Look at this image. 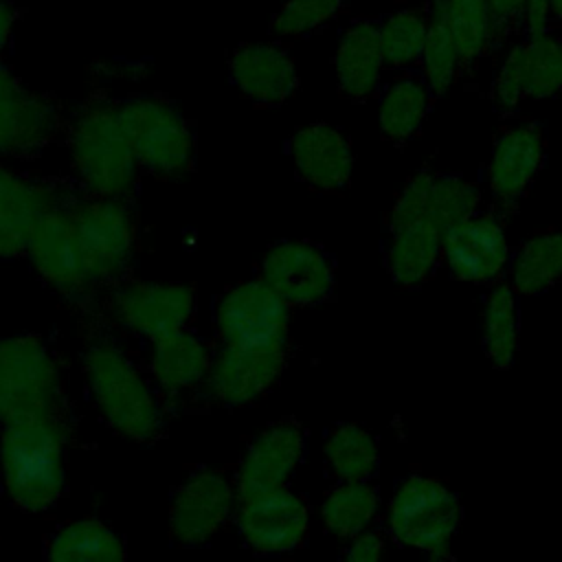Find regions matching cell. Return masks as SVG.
Wrapping results in <instances>:
<instances>
[{
	"label": "cell",
	"mask_w": 562,
	"mask_h": 562,
	"mask_svg": "<svg viewBox=\"0 0 562 562\" xmlns=\"http://www.w3.org/2000/svg\"><path fill=\"white\" fill-rule=\"evenodd\" d=\"M347 0H285L270 20L277 37H303L329 22L345 9Z\"/></svg>",
	"instance_id": "obj_36"
},
{
	"label": "cell",
	"mask_w": 562,
	"mask_h": 562,
	"mask_svg": "<svg viewBox=\"0 0 562 562\" xmlns=\"http://www.w3.org/2000/svg\"><path fill=\"white\" fill-rule=\"evenodd\" d=\"M441 259L459 281H496L509 259V244L501 215L479 211L448 228L441 237Z\"/></svg>",
	"instance_id": "obj_14"
},
{
	"label": "cell",
	"mask_w": 562,
	"mask_h": 562,
	"mask_svg": "<svg viewBox=\"0 0 562 562\" xmlns=\"http://www.w3.org/2000/svg\"><path fill=\"white\" fill-rule=\"evenodd\" d=\"M479 206L481 189L474 182L454 173L435 171L428 195V213L443 233L479 213Z\"/></svg>",
	"instance_id": "obj_35"
},
{
	"label": "cell",
	"mask_w": 562,
	"mask_h": 562,
	"mask_svg": "<svg viewBox=\"0 0 562 562\" xmlns=\"http://www.w3.org/2000/svg\"><path fill=\"white\" fill-rule=\"evenodd\" d=\"M46 562H127L121 536L97 518L64 522L48 540Z\"/></svg>",
	"instance_id": "obj_25"
},
{
	"label": "cell",
	"mask_w": 562,
	"mask_h": 562,
	"mask_svg": "<svg viewBox=\"0 0 562 562\" xmlns=\"http://www.w3.org/2000/svg\"><path fill=\"white\" fill-rule=\"evenodd\" d=\"M59 108L22 83L0 90V160L37 151L59 130Z\"/></svg>",
	"instance_id": "obj_22"
},
{
	"label": "cell",
	"mask_w": 562,
	"mask_h": 562,
	"mask_svg": "<svg viewBox=\"0 0 562 562\" xmlns=\"http://www.w3.org/2000/svg\"><path fill=\"white\" fill-rule=\"evenodd\" d=\"M119 119L140 171L182 178L195 158V138L184 114L160 97H132L116 103Z\"/></svg>",
	"instance_id": "obj_5"
},
{
	"label": "cell",
	"mask_w": 562,
	"mask_h": 562,
	"mask_svg": "<svg viewBox=\"0 0 562 562\" xmlns=\"http://www.w3.org/2000/svg\"><path fill=\"white\" fill-rule=\"evenodd\" d=\"M490 2V13H492V31L494 37L516 18L520 20V13L527 4V0H487Z\"/></svg>",
	"instance_id": "obj_40"
},
{
	"label": "cell",
	"mask_w": 562,
	"mask_h": 562,
	"mask_svg": "<svg viewBox=\"0 0 562 562\" xmlns=\"http://www.w3.org/2000/svg\"><path fill=\"white\" fill-rule=\"evenodd\" d=\"M235 507V485L217 470H198L171 498L169 533L182 547L204 544L226 525Z\"/></svg>",
	"instance_id": "obj_12"
},
{
	"label": "cell",
	"mask_w": 562,
	"mask_h": 562,
	"mask_svg": "<svg viewBox=\"0 0 562 562\" xmlns=\"http://www.w3.org/2000/svg\"><path fill=\"white\" fill-rule=\"evenodd\" d=\"M520 20L527 29L529 37L542 35V33H551V22H553V13H551V4L549 0H527Z\"/></svg>",
	"instance_id": "obj_39"
},
{
	"label": "cell",
	"mask_w": 562,
	"mask_h": 562,
	"mask_svg": "<svg viewBox=\"0 0 562 562\" xmlns=\"http://www.w3.org/2000/svg\"><path fill=\"white\" fill-rule=\"evenodd\" d=\"M83 375L101 419L132 441H151L162 428V411L149 380L110 340L83 351Z\"/></svg>",
	"instance_id": "obj_3"
},
{
	"label": "cell",
	"mask_w": 562,
	"mask_h": 562,
	"mask_svg": "<svg viewBox=\"0 0 562 562\" xmlns=\"http://www.w3.org/2000/svg\"><path fill=\"white\" fill-rule=\"evenodd\" d=\"M428 29V11L422 7H406L382 22H378L380 31V50L386 68H406L422 59L424 42Z\"/></svg>",
	"instance_id": "obj_32"
},
{
	"label": "cell",
	"mask_w": 562,
	"mask_h": 562,
	"mask_svg": "<svg viewBox=\"0 0 562 562\" xmlns=\"http://www.w3.org/2000/svg\"><path fill=\"white\" fill-rule=\"evenodd\" d=\"M448 29L452 33L459 64L468 68L494 40L487 0H443Z\"/></svg>",
	"instance_id": "obj_33"
},
{
	"label": "cell",
	"mask_w": 562,
	"mask_h": 562,
	"mask_svg": "<svg viewBox=\"0 0 562 562\" xmlns=\"http://www.w3.org/2000/svg\"><path fill=\"white\" fill-rule=\"evenodd\" d=\"M443 231L432 222L428 204L413 195H397L389 213L386 270L400 288L428 281L441 259Z\"/></svg>",
	"instance_id": "obj_10"
},
{
	"label": "cell",
	"mask_w": 562,
	"mask_h": 562,
	"mask_svg": "<svg viewBox=\"0 0 562 562\" xmlns=\"http://www.w3.org/2000/svg\"><path fill=\"white\" fill-rule=\"evenodd\" d=\"M382 558H384L382 536L375 531H364L351 540V544L342 555V562H382Z\"/></svg>",
	"instance_id": "obj_38"
},
{
	"label": "cell",
	"mask_w": 562,
	"mask_h": 562,
	"mask_svg": "<svg viewBox=\"0 0 562 562\" xmlns=\"http://www.w3.org/2000/svg\"><path fill=\"white\" fill-rule=\"evenodd\" d=\"M92 285L116 283L136 252V222L125 200L86 198L68 206Z\"/></svg>",
	"instance_id": "obj_7"
},
{
	"label": "cell",
	"mask_w": 562,
	"mask_h": 562,
	"mask_svg": "<svg viewBox=\"0 0 562 562\" xmlns=\"http://www.w3.org/2000/svg\"><path fill=\"white\" fill-rule=\"evenodd\" d=\"M549 4H551V13H553V18L558 20V24L562 26V0H549Z\"/></svg>",
	"instance_id": "obj_42"
},
{
	"label": "cell",
	"mask_w": 562,
	"mask_h": 562,
	"mask_svg": "<svg viewBox=\"0 0 562 562\" xmlns=\"http://www.w3.org/2000/svg\"><path fill=\"white\" fill-rule=\"evenodd\" d=\"M525 97L549 99L562 90V37L542 33L522 42Z\"/></svg>",
	"instance_id": "obj_34"
},
{
	"label": "cell",
	"mask_w": 562,
	"mask_h": 562,
	"mask_svg": "<svg viewBox=\"0 0 562 562\" xmlns=\"http://www.w3.org/2000/svg\"><path fill=\"white\" fill-rule=\"evenodd\" d=\"M259 279L288 307H312L329 299L336 270L334 261L318 244L283 239L266 250Z\"/></svg>",
	"instance_id": "obj_11"
},
{
	"label": "cell",
	"mask_w": 562,
	"mask_h": 562,
	"mask_svg": "<svg viewBox=\"0 0 562 562\" xmlns=\"http://www.w3.org/2000/svg\"><path fill=\"white\" fill-rule=\"evenodd\" d=\"M294 173L310 189L338 193L347 189L353 173V149L349 138L329 123L299 127L290 138Z\"/></svg>",
	"instance_id": "obj_20"
},
{
	"label": "cell",
	"mask_w": 562,
	"mask_h": 562,
	"mask_svg": "<svg viewBox=\"0 0 562 562\" xmlns=\"http://www.w3.org/2000/svg\"><path fill=\"white\" fill-rule=\"evenodd\" d=\"M108 310L123 329L154 342L187 329L195 314V290L169 281L119 283Z\"/></svg>",
	"instance_id": "obj_8"
},
{
	"label": "cell",
	"mask_w": 562,
	"mask_h": 562,
	"mask_svg": "<svg viewBox=\"0 0 562 562\" xmlns=\"http://www.w3.org/2000/svg\"><path fill=\"white\" fill-rule=\"evenodd\" d=\"M305 452V435L294 422H279L248 446L235 476L237 503L285 487Z\"/></svg>",
	"instance_id": "obj_18"
},
{
	"label": "cell",
	"mask_w": 562,
	"mask_h": 562,
	"mask_svg": "<svg viewBox=\"0 0 562 562\" xmlns=\"http://www.w3.org/2000/svg\"><path fill=\"white\" fill-rule=\"evenodd\" d=\"M323 454L329 472L340 483L369 481L380 465V446L375 437L358 424L336 426L327 435Z\"/></svg>",
	"instance_id": "obj_30"
},
{
	"label": "cell",
	"mask_w": 562,
	"mask_h": 562,
	"mask_svg": "<svg viewBox=\"0 0 562 562\" xmlns=\"http://www.w3.org/2000/svg\"><path fill=\"white\" fill-rule=\"evenodd\" d=\"M233 86L257 105H281L299 88V72L290 50L277 42L239 44L228 57Z\"/></svg>",
	"instance_id": "obj_19"
},
{
	"label": "cell",
	"mask_w": 562,
	"mask_h": 562,
	"mask_svg": "<svg viewBox=\"0 0 562 562\" xmlns=\"http://www.w3.org/2000/svg\"><path fill=\"white\" fill-rule=\"evenodd\" d=\"M215 329L222 345L285 347L290 307L261 279L244 281L222 294Z\"/></svg>",
	"instance_id": "obj_9"
},
{
	"label": "cell",
	"mask_w": 562,
	"mask_h": 562,
	"mask_svg": "<svg viewBox=\"0 0 562 562\" xmlns=\"http://www.w3.org/2000/svg\"><path fill=\"white\" fill-rule=\"evenodd\" d=\"M55 206L53 187L0 162V257L24 255L35 226Z\"/></svg>",
	"instance_id": "obj_21"
},
{
	"label": "cell",
	"mask_w": 562,
	"mask_h": 562,
	"mask_svg": "<svg viewBox=\"0 0 562 562\" xmlns=\"http://www.w3.org/2000/svg\"><path fill=\"white\" fill-rule=\"evenodd\" d=\"M24 255L31 259L35 272L59 294L77 296L92 288L68 206L59 204L40 220Z\"/></svg>",
	"instance_id": "obj_17"
},
{
	"label": "cell",
	"mask_w": 562,
	"mask_h": 562,
	"mask_svg": "<svg viewBox=\"0 0 562 562\" xmlns=\"http://www.w3.org/2000/svg\"><path fill=\"white\" fill-rule=\"evenodd\" d=\"M68 156L88 198L125 200L140 176V167L119 119L116 103H86L68 127Z\"/></svg>",
	"instance_id": "obj_2"
},
{
	"label": "cell",
	"mask_w": 562,
	"mask_h": 562,
	"mask_svg": "<svg viewBox=\"0 0 562 562\" xmlns=\"http://www.w3.org/2000/svg\"><path fill=\"white\" fill-rule=\"evenodd\" d=\"M522 97H525V75H522V42H520L507 53L498 75L494 77L492 101L501 112H512Z\"/></svg>",
	"instance_id": "obj_37"
},
{
	"label": "cell",
	"mask_w": 562,
	"mask_h": 562,
	"mask_svg": "<svg viewBox=\"0 0 562 562\" xmlns=\"http://www.w3.org/2000/svg\"><path fill=\"white\" fill-rule=\"evenodd\" d=\"M562 279V228H549L522 241L512 259L509 288L520 296H536Z\"/></svg>",
	"instance_id": "obj_26"
},
{
	"label": "cell",
	"mask_w": 562,
	"mask_h": 562,
	"mask_svg": "<svg viewBox=\"0 0 562 562\" xmlns=\"http://www.w3.org/2000/svg\"><path fill=\"white\" fill-rule=\"evenodd\" d=\"M544 160V134L538 123L522 121L498 132L487 165L490 193L501 209L512 211L529 191Z\"/></svg>",
	"instance_id": "obj_16"
},
{
	"label": "cell",
	"mask_w": 562,
	"mask_h": 562,
	"mask_svg": "<svg viewBox=\"0 0 562 562\" xmlns=\"http://www.w3.org/2000/svg\"><path fill=\"white\" fill-rule=\"evenodd\" d=\"M386 522L402 547L443 555L461 522V501L439 479L411 474L391 496Z\"/></svg>",
	"instance_id": "obj_6"
},
{
	"label": "cell",
	"mask_w": 562,
	"mask_h": 562,
	"mask_svg": "<svg viewBox=\"0 0 562 562\" xmlns=\"http://www.w3.org/2000/svg\"><path fill=\"white\" fill-rule=\"evenodd\" d=\"M18 22V11L9 0H0V55L7 48L13 26Z\"/></svg>",
	"instance_id": "obj_41"
},
{
	"label": "cell",
	"mask_w": 562,
	"mask_h": 562,
	"mask_svg": "<svg viewBox=\"0 0 562 562\" xmlns=\"http://www.w3.org/2000/svg\"><path fill=\"white\" fill-rule=\"evenodd\" d=\"M61 397V371L50 347L33 336L0 338V422L55 415Z\"/></svg>",
	"instance_id": "obj_4"
},
{
	"label": "cell",
	"mask_w": 562,
	"mask_h": 562,
	"mask_svg": "<svg viewBox=\"0 0 562 562\" xmlns=\"http://www.w3.org/2000/svg\"><path fill=\"white\" fill-rule=\"evenodd\" d=\"M516 296L509 283H496L483 305V349L496 369H509L518 351L520 318Z\"/></svg>",
	"instance_id": "obj_29"
},
{
	"label": "cell",
	"mask_w": 562,
	"mask_h": 562,
	"mask_svg": "<svg viewBox=\"0 0 562 562\" xmlns=\"http://www.w3.org/2000/svg\"><path fill=\"white\" fill-rule=\"evenodd\" d=\"M235 512L244 542L257 553H290L310 533V509L288 487L239 501Z\"/></svg>",
	"instance_id": "obj_13"
},
{
	"label": "cell",
	"mask_w": 562,
	"mask_h": 562,
	"mask_svg": "<svg viewBox=\"0 0 562 562\" xmlns=\"http://www.w3.org/2000/svg\"><path fill=\"white\" fill-rule=\"evenodd\" d=\"M283 367L285 347L222 345L211 358L204 384L220 404L244 406L270 391Z\"/></svg>",
	"instance_id": "obj_15"
},
{
	"label": "cell",
	"mask_w": 562,
	"mask_h": 562,
	"mask_svg": "<svg viewBox=\"0 0 562 562\" xmlns=\"http://www.w3.org/2000/svg\"><path fill=\"white\" fill-rule=\"evenodd\" d=\"M422 64H424V77L430 94L443 97L454 83L457 72L461 68L457 46L448 29L443 0H432V7L428 11V29H426V42L422 50Z\"/></svg>",
	"instance_id": "obj_31"
},
{
	"label": "cell",
	"mask_w": 562,
	"mask_h": 562,
	"mask_svg": "<svg viewBox=\"0 0 562 562\" xmlns=\"http://www.w3.org/2000/svg\"><path fill=\"white\" fill-rule=\"evenodd\" d=\"M380 496L369 481H351L334 487L321 503V518L329 533L353 540L369 531L378 516Z\"/></svg>",
	"instance_id": "obj_27"
},
{
	"label": "cell",
	"mask_w": 562,
	"mask_h": 562,
	"mask_svg": "<svg viewBox=\"0 0 562 562\" xmlns=\"http://www.w3.org/2000/svg\"><path fill=\"white\" fill-rule=\"evenodd\" d=\"M211 358L213 353L206 342L189 329H182L151 342L149 373L160 391L178 395L206 380Z\"/></svg>",
	"instance_id": "obj_24"
},
{
	"label": "cell",
	"mask_w": 562,
	"mask_h": 562,
	"mask_svg": "<svg viewBox=\"0 0 562 562\" xmlns=\"http://www.w3.org/2000/svg\"><path fill=\"white\" fill-rule=\"evenodd\" d=\"M430 108V90L419 77L395 79L380 99V134L386 140L404 143L415 136Z\"/></svg>",
	"instance_id": "obj_28"
},
{
	"label": "cell",
	"mask_w": 562,
	"mask_h": 562,
	"mask_svg": "<svg viewBox=\"0 0 562 562\" xmlns=\"http://www.w3.org/2000/svg\"><path fill=\"white\" fill-rule=\"evenodd\" d=\"M384 68L380 50V31L373 20H356L338 40L334 53L336 83L342 97L364 101L378 92L380 72Z\"/></svg>",
	"instance_id": "obj_23"
},
{
	"label": "cell",
	"mask_w": 562,
	"mask_h": 562,
	"mask_svg": "<svg viewBox=\"0 0 562 562\" xmlns=\"http://www.w3.org/2000/svg\"><path fill=\"white\" fill-rule=\"evenodd\" d=\"M0 470L18 509L42 514L57 505L66 487V432L57 415L4 424Z\"/></svg>",
	"instance_id": "obj_1"
}]
</instances>
